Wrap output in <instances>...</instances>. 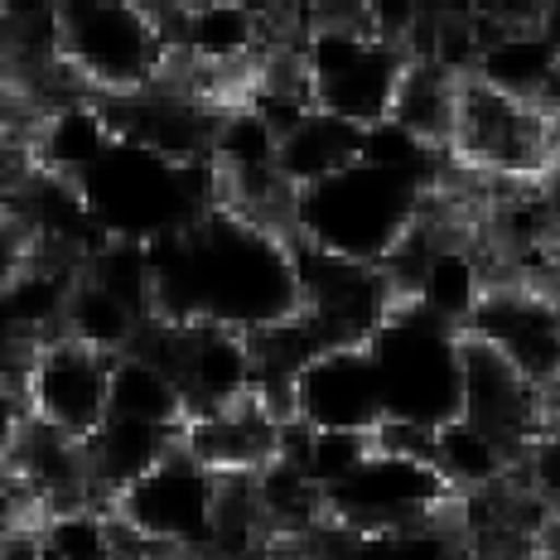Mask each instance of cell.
Segmentation results:
<instances>
[{
	"label": "cell",
	"mask_w": 560,
	"mask_h": 560,
	"mask_svg": "<svg viewBox=\"0 0 560 560\" xmlns=\"http://www.w3.org/2000/svg\"><path fill=\"white\" fill-rule=\"evenodd\" d=\"M112 368L116 358L92 353V348L73 343V338H44L34 348V363L25 377V401L30 420L49 430H63L73 440H88L107 425L112 411Z\"/></svg>",
	"instance_id": "7c38bea8"
},
{
	"label": "cell",
	"mask_w": 560,
	"mask_h": 560,
	"mask_svg": "<svg viewBox=\"0 0 560 560\" xmlns=\"http://www.w3.org/2000/svg\"><path fill=\"white\" fill-rule=\"evenodd\" d=\"M300 319L324 348H368V338L382 329V319L396 310V285L377 266H353L300 247Z\"/></svg>",
	"instance_id": "30bf717a"
},
{
	"label": "cell",
	"mask_w": 560,
	"mask_h": 560,
	"mask_svg": "<svg viewBox=\"0 0 560 560\" xmlns=\"http://www.w3.org/2000/svg\"><path fill=\"white\" fill-rule=\"evenodd\" d=\"M430 194L435 189L411 174L358 160L343 174L290 198V237L338 261L387 271L425 218Z\"/></svg>",
	"instance_id": "7a4b0ae2"
},
{
	"label": "cell",
	"mask_w": 560,
	"mask_h": 560,
	"mask_svg": "<svg viewBox=\"0 0 560 560\" xmlns=\"http://www.w3.org/2000/svg\"><path fill=\"white\" fill-rule=\"evenodd\" d=\"M112 145H116V136H112V121L97 97H78V102H63V107L44 112L39 121H34V140H30L34 165L44 174H54V179H68V184L83 179Z\"/></svg>",
	"instance_id": "2e32d148"
},
{
	"label": "cell",
	"mask_w": 560,
	"mask_h": 560,
	"mask_svg": "<svg viewBox=\"0 0 560 560\" xmlns=\"http://www.w3.org/2000/svg\"><path fill=\"white\" fill-rule=\"evenodd\" d=\"M34 266V237L10 203H0V290H10Z\"/></svg>",
	"instance_id": "cb8c5ba5"
},
{
	"label": "cell",
	"mask_w": 560,
	"mask_h": 560,
	"mask_svg": "<svg viewBox=\"0 0 560 560\" xmlns=\"http://www.w3.org/2000/svg\"><path fill=\"white\" fill-rule=\"evenodd\" d=\"M92 223L107 232V242H136L150 247L174 237L203 213L223 203V174L213 160H165L145 145L116 140L107 155L78 179Z\"/></svg>",
	"instance_id": "3957f363"
},
{
	"label": "cell",
	"mask_w": 560,
	"mask_h": 560,
	"mask_svg": "<svg viewBox=\"0 0 560 560\" xmlns=\"http://www.w3.org/2000/svg\"><path fill=\"white\" fill-rule=\"evenodd\" d=\"M44 560H116L112 508H73L54 512L39 527Z\"/></svg>",
	"instance_id": "603a6c76"
},
{
	"label": "cell",
	"mask_w": 560,
	"mask_h": 560,
	"mask_svg": "<svg viewBox=\"0 0 560 560\" xmlns=\"http://www.w3.org/2000/svg\"><path fill=\"white\" fill-rule=\"evenodd\" d=\"M450 155L488 184H532L556 170L560 140L546 107L503 97L478 78H464Z\"/></svg>",
	"instance_id": "52a82bcc"
},
{
	"label": "cell",
	"mask_w": 560,
	"mask_h": 560,
	"mask_svg": "<svg viewBox=\"0 0 560 560\" xmlns=\"http://www.w3.org/2000/svg\"><path fill=\"white\" fill-rule=\"evenodd\" d=\"M300 63L314 107L368 131L392 116L411 58L368 30V10H319L300 39Z\"/></svg>",
	"instance_id": "8992f818"
},
{
	"label": "cell",
	"mask_w": 560,
	"mask_h": 560,
	"mask_svg": "<svg viewBox=\"0 0 560 560\" xmlns=\"http://www.w3.org/2000/svg\"><path fill=\"white\" fill-rule=\"evenodd\" d=\"M150 314H140L136 305H126L121 295H112L107 285H97L92 276H78L73 295H68L63 310V338L92 348V353H107V358H126L145 334Z\"/></svg>",
	"instance_id": "ffe728a7"
},
{
	"label": "cell",
	"mask_w": 560,
	"mask_h": 560,
	"mask_svg": "<svg viewBox=\"0 0 560 560\" xmlns=\"http://www.w3.org/2000/svg\"><path fill=\"white\" fill-rule=\"evenodd\" d=\"M25 430H30V401H25V392L0 372V469L15 459V445Z\"/></svg>",
	"instance_id": "484cf974"
},
{
	"label": "cell",
	"mask_w": 560,
	"mask_h": 560,
	"mask_svg": "<svg viewBox=\"0 0 560 560\" xmlns=\"http://www.w3.org/2000/svg\"><path fill=\"white\" fill-rule=\"evenodd\" d=\"M464 334L503 358L536 392H560V300L551 290L522 285V280H493V290L474 310Z\"/></svg>",
	"instance_id": "8fae6325"
},
{
	"label": "cell",
	"mask_w": 560,
	"mask_h": 560,
	"mask_svg": "<svg viewBox=\"0 0 560 560\" xmlns=\"http://www.w3.org/2000/svg\"><path fill=\"white\" fill-rule=\"evenodd\" d=\"M5 49H10V10L0 5V58H5Z\"/></svg>",
	"instance_id": "4316f807"
},
{
	"label": "cell",
	"mask_w": 560,
	"mask_h": 560,
	"mask_svg": "<svg viewBox=\"0 0 560 560\" xmlns=\"http://www.w3.org/2000/svg\"><path fill=\"white\" fill-rule=\"evenodd\" d=\"M483 435H493L508 454H517V464L532 454V445L551 425V396L536 392L532 382H522L498 353H488L483 343H474L464 334V416Z\"/></svg>",
	"instance_id": "5bb4252c"
},
{
	"label": "cell",
	"mask_w": 560,
	"mask_h": 560,
	"mask_svg": "<svg viewBox=\"0 0 560 560\" xmlns=\"http://www.w3.org/2000/svg\"><path fill=\"white\" fill-rule=\"evenodd\" d=\"M174 445H179V435L107 416V425L88 440V469H92V493H97V503L112 508L116 498H121L136 478H145L155 469Z\"/></svg>",
	"instance_id": "ac0fdd59"
},
{
	"label": "cell",
	"mask_w": 560,
	"mask_h": 560,
	"mask_svg": "<svg viewBox=\"0 0 560 560\" xmlns=\"http://www.w3.org/2000/svg\"><path fill=\"white\" fill-rule=\"evenodd\" d=\"M290 425L324 435H377L387 425L368 348H324L290 382Z\"/></svg>",
	"instance_id": "4fadbf2b"
},
{
	"label": "cell",
	"mask_w": 560,
	"mask_h": 560,
	"mask_svg": "<svg viewBox=\"0 0 560 560\" xmlns=\"http://www.w3.org/2000/svg\"><path fill=\"white\" fill-rule=\"evenodd\" d=\"M459 88L464 78L445 73L435 63H411L406 68V83L396 92V107H392V121L406 126L416 140L435 150H450L454 140V112H459Z\"/></svg>",
	"instance_id": "7402d4cb"
},
{
	"label": "cell",
	"mask_w": 560,
	"mask_h": 560,
	"mask_svg": "<svg viewBox=\"0 0 560 560\" xmlns=\"http://www.w3.org/2000/svg\"><path fill=\"white\" fill-rule=\"evenodd\" d=\"M155 560H203V556H179V551H165V556H155Z\"/></svg>",
	"instance_id": "83f0119b"
},
{
	"label": "cell",
	"mask_w": 560,
	"mask_h": 560,
	"mask_svg": "<svg viewBox=\"0 0 560 560\" xmlns=\"http://www.w3.org/2000/svg\"><path fill=\"white\" fill-rule=\"evenodd\" d=\"M387 420L416 430H445L464 416V329L396 300L382 329L368 338Z\"/></svg>",
	"instance_id": "277c9868"
},
{
	"label": "cell",
	"mask_w": 560,
	"mask_h": 560,
	"mask_svg": "<svg viewBox=\"0 0 560 560\" xmlns=\"http://www.w3.org/2000/svg\"><path fill=\"white\" fill-rule=\"evenodd\" d=\"M107 416L136 420V425L165 430V435L184 440L189 401H184V387L160 363H150L145 353H126V358H116V368H112V411Z\"/></svg>",
	"instance_id": "d6986e66"
},
{
	"label": "cell",
	"mask_w": 560,
	"mask_h": 560,
	"mask_svg": "<svg viewBox=\"0 0 560 560\" xmlns=\"http://www.w3.org/2000/svg\"><path fill=\"white\" fill-rule=\"evenodd\" d=\"M58 10V58L88 97H136L174 73V49L160 10L116 0H68Z\"/></svg>",
	"instance_id": "5b68a950"
},
{
	"label": "cell",
	"mask_w": 560,
	"mask_h": 560,
	"mask_svg": "<svg viewBox=\"0 0 560 560\" xmlns=\"http://www.w3.org/2000/svg\"><path fill=\"white\" fill-rule=\"evenodd\" d=\"M324 512H329V527L338 532L396 536L445 522V512H454V493L430 459H406V454H387L372 445L368 459L324 493Z\"/></svg>",
	"instance_id": "9c48e42d"
},
{
	"label": "cell",
	"mask_w": 560,
	"mask_h": 560,
	"mask_svg": "<svg viewBox=\"0 0 560 560\" xmlns=\"http://www.w3.org/2000/svg\"><path fill=\"white\" fill-rule=\"evenodd\" d=\"M527 474H532V488L546 498L556 512H560V416H551L546 435L532 445L527 454Z\"/></svg>",
	"instance_id": "d4e9b609"
},
{
	"label": "cell",
	"mask_w": 560,
	"mask_h": 560,
	"mask_svg": "<svg viewBox=\"0 0 560 560\" xmlns=\"http://www.w3.org/2000/svg\"><path fill=\"white\" fill-rule=\"evenodd\" d=\"M430 464L440 469V478L450 483L454 498L488 493V488L508 483V478L517 474V454H508L493 435H483V430L469 425V420H454V425L435 430Z\"/></svg>",
	"instance_id": "44dd1931"
},
{
	"label": "cell",
	"mask_w": 560,
	"mask_h": 560,
	"mask_svg": "<svg viewBox=\"0 0 560 560\" xmlns=\"http://www.w3.org/2000/svg\"><path fill=\"white\" fill-rule=\"evenodd\" d=\"M155 319L261 338L300 319L295 237L218 203L174 237L150 242Z\"/></svg>",
	"instance_id": "6da1fadb"
},
{
	"label": "cell",
	"mask_w": 560,
	"mask_h": 560,
	"mask_svg": "<svg viewBox=\"0 0 560 560\" xmlns=\"http://www.w3.org/2000/svg\"><path fill=\"white\" fill-rule=\"evenodd\" d=\"M363 160V126L338 121V116L314 107L305 121L290 136H280V155H276V174L285 179L290 194L314 189V184L334 179L348 165Z\"/></svg>",
	"instance_id": "e0dca14e"
},
{
	"label": "cell",
	"mask_w": 560,
	"mask_h": 560,
	"mask_svg": "<svg viewBox=\"0 0 560 560\" xmlns=\"http://www.w3.org/2000/svg\"><path fill=\"white\" fill-rule=\"evenodd\" d=\"M223 493H228L223 474H213L184 445H174L155 469L145 478H136V483L116 498L112 512L136 536L160 546V551L208 560L213 532H218V512H223Z\"/></svg>",
	"instance_id": "ba28073f"
},
{
	"label": "cell",
	"mask_w": 560,
	"mask_h": 560,
	"mask_svg": "<svg viewBox=\"0 0 560 560\" xmlns=\"http://www.w3.org/2000/svg\"><path fill=\"white\" fill-rule=\"evenodd\" d=\"M285 425L290 420H280L271 406L252 392V396H242V401L223 406V411L189 416L179 445L223 478H256L271 459H280Z\"/></svg>",
	"instance_id": "9a60e30c"
}]
</instances>
